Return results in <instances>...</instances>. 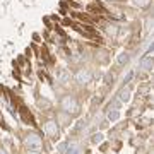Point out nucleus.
Listing matches in <instances>:
<instances>
[{
    "instance_id": "f03ea898",
    "label": "nucleus",
    "mask_w": 154,
    "mask_h": 154,
    "mask_svg": "<svg viewBox=\"0 0 154 154\" xmlns=\"http://www.w3.org/2000/svg\"><path fill=\"white\" fill-rule=\"evenodd\" d=\"M77 108H79V105H77V99L74 98V96H65V98L62 99V110L67 111V113H77Z\"/></svg>"
},
{
    "instance_id": "ddd939ff",
    "label": "nucleus",
    "mask_w": 154,
    "mask_h": 154,
    "mask_svg": "<svg viewBox=\"0 0 154 154\" xmlns=\"http://www.w3.org/2000/svg\"><path fill=\"white\" fill-rule=\"evenodd\" d=\"M101 140H103V135H101V134H96L93 137V142H96V144H99Z\"/></svg>"
},
{
    "instance_id": "4468645a",
    "label": "nucleus",
    "mask_w": 154,
    "mask_h": 154,
    "mask_svg": "<svg viewBox=\"0 0 154 154\" xmlns=\"http://www.w3.org/2000/svg\"><path fill=\"white\" fill-rule=\"evenodd\" d=\"M65 147H67V144L62 142V144H58V147H57V149H58V152H60V154H63V152H65Z\"/></svg>"
},
{
    "instance_id": "dca6fc26",
    "label": "nucleus",
    "mask_w": 154,
    "mask_h": 154,
    "mask_svg": "<svg viewBox=\"0 0 154 154\" xmlns=\"http://www.w3.org/2000/svg\"><path fill=\"white\" fill-rule=\"evenodd\" d=\"M0 154H7V152H5V149H2V147H0Z\"/></svg>"
},
{
    "instance_id": "1a4fd4ad",
    "label": "nucleus",
    "mask_w": 154,
    "mask_h": 154,
    "mask_svg": "<svg viewBox=\"0 0 154 154\" xmlns=\"http://www.w3.org/2000/svg\"><path fill=\"white\" fill-rule=\"evenodd\" d=\"M116 62H118L120 65L127 63V62H128V55H127V53H120V55H118V58H116Z\"/></svg>"
},
{
    "instance_id": "7ed1b4c3",
    "label": "nucleus",
    "mask_w": 154,
    "mask_h": 154,
    "mask_svg": "<svg viewBox=\"0 0 154 154\" xmlns=\"http://www.w3.org/2000/svg\"><path fill=\"white\" fill-rule=\"evenodd\" d=\"M91 79H93V74H91L88 69H81V70L75 74V81L79 84H88V82H91Z\"/></svg>"
},
{
    "instance_id": "423d86ee",
    "label": "nucleus",
    "mask_w": 154,
    "mask_h": 154,
    "mask_svg": "<svg viewBox=\"0 0 154 154\" xmlns=\"http://www.w3.org/2000/svg\"><path fill=\"white\" fill-rule=\"evenodd\" d=\"M140 67H142L144 70L152 69V58H151V53H147V55H146L142 60H140Z\"/></svg>"
},
{
    "instance_id": "0eeeda50",
    "label": "nucleus",
    "mask_w": 154,
    "mask_h": 154,
    "mask_svg": "<svg viewBox=\"0 0 154 154\" xmlns=\"http://www.w3.org/2000/svg\"><path fill=\"white\" fill-rule=\"evenodd\" d=\"M21 115H22V120L26 122V123H29V125H36V123H34V118L31 116V113H28L26 108H21Z\"/></svg>"
},
{
    "instance_id": "f8f14e48",
    "label": "nucleus",
    "mask_w": 154,
    "mask_h": 154,
    "mask_svg": "<svg viewBox=\"0 0 154 154\" xmlns=\"http://www.w3.org/2000/svg\"><path fill=\"white\" fill-rule=\"evenodd\" d=\"M118 116H120V113H118L116 110H113V111L108 113V118H110V120H118Z\"/></svg>"
},
{
    "instance_id": "2eb2a0df",
    "label": "nucleus",
    "mask_w": 154,
    "mask_h": 154,
    "mask_svg": "<svg viewBox=\"0 0 154 154\" xmlns=\"http://www.w3.org/2000/svg\"><path fill=\"white\" fill-rule=\"evenodd\" d=\"M69 154H77V147H75V146H72V147L69 149Z\"/></svg>"
},
{
    "instance_id": "20e7f679",
    "label": "nucleus",
    "mask_w": 154,
    "mask_h": 154,
    "mask_svg": "<svg viewBox=\"0 0 154 154\" xmlns=\"http://www.w3.org/2000/svg\"><path fill=\"white\" fill-rule=\"evenodd\" d=\"M45 132H46L48 137L55 139L57 135H58V125H57V122H53V120L46 122V125H45Z\"/></svg>"
},
{
    "instance_id": "6e6552de",
    "label": "nucleus",
    "mask_w": 154,
    "mask_h": 154,
    "mask_svg": "<svg viewBox=\"0 0 154 154\" xmlns=\"http://www.w3.org/2000/svg\"><path fill=\"white\" fill-rule=\"evenodd\" d=\"M118 98H120V101H128L130 99V91L128 89H122L120 93H118Z\"/></svg>"
},
{
    "instance_id": "39448f33",
    "label": "nucleus",
    "mask_w": 154,
    "mask_h": 154,
    "mask_svg": "<svg viewBox=\"0 0 154 154\" xmlns=\"http://www.w3.org/2000/svg\"><path fill=\"white\" fill-rule=\"evenodd\" d=\"M57 81L62 84H67L69 81H70V74L65 70V69H60V70L57 72Z\"/></svg>"
},
{
    "instance_id": "f257e3e1",
    "label": "nucleus",
    "mask_w": 154,
    "mask_h": 154,
    "mask_svg": "<svg viewBox=\"0 0 154 154\" xmlns=\"http://www.w3.org/2000/svg\"><path fill=\"white\" fill-rule=\"evenodd\" d=\"M26 147L29 151H34V152H41V147H43V142H41V137H39L38 134H28L26 135Z\"/></svg>"
},
{
    "instance_id": "9b49d317",
    "label": "nucleus",
    "mask_w": 154,
    "mask_h": 154,
    "mask_svg": "<svg viewBox=\"0 0 154 154\" xmlns=\"http://www.w3.org/2000/svg\"><path fill=\"white\" fill-rule=\"evenodd\" d=\"M149 2H151V0H134V4L137 7H147Z\"/></svg>"
},
{
    "instance_id": "9d476101",
    "label": "nucleus",
    "mask_w": 154,
    "mask_h": 154,
    "mask_svg": "<svg viewBox=\"0 0 154 154\" xmlns=\"http://www.w3.org/2000/svg\"><path fill=\"white\" fill-rule=\"evenodd\" d=\"M116 31H118V29H116V26H111V24H108V26H106V33L110 34V36H116Z\"/></svg>"
}]
</instances>
